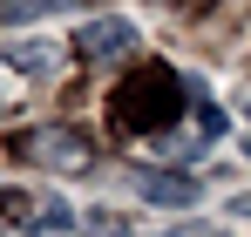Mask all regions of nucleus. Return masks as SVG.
<instances>
[{
	"mask_svg": "<svg viewBox=\"0 0 251 237\" xmlns=\"http://www.w3.org/2000/svg\"><path fill=\"white\" fill-rule=\"evenodd\" d=\"M0 54H7V61L21 68V75H41L48 61H54V41H41V34H27V41H7Z\"/></svg>",
	"mask_w": 251,
	"mask_h": 237,
	"instance_id": "nucleus-3",
	"label": "nucleus"
},
{
	"mask_svg": "<svg viewBox=\"0 0 251 237\" xmlns=\"http://www.w3.org/2000/svg\"><path fill=\"white\" fill-rule=\"evenodd\" d=\"M143 197L150 203H197V176H183V169H150V176H143Z\"/></svg>",
	"mask_w": 251,
	"mask_h": 237,
	"instance_id": "nucleus-2",
	"label": "nucleus"
},
{
	"mask_svg": "<svg viewBox=\"0 0 251 237\" xmlns=\"http://www.w3.org/2000/svg\"><path fill=\"white\" fill-rule=\"evenodd\" d=\"M41 231H75V210H68L61 197H48L41 203Z\"/></svg>",
	"mask_w": 251,
	"mask_h": 237,
	"instance_id": "nucleus-4",
	"label": "nucleus"
},
{
	"mask_svg": "<svg viewBox=\"0 0 251 237\" xmlns=\"http://www.w3.org/2000/svg\"><path fill=\"white\" fill-rule=\"evenodd\" d=\"M245 116H251V109H245Z\"/></svg>",
	"mask_w": 251,
	"mask_h": 237,
	"instance_id": "nucleus-6",
	"label": "nucleus"
},
{
	"mask_svg": "<svg viewBox=\"0 0 251 237\" xmlns=\"http://www.w3.org/2000/svg\"><path fill=\"white\" fill-rule=\"evenodd\" d=\"M75 47H82L88 61H116V54H129V47H136V27L109 14V21H88L82 34H75Z\"/></svg>",
	"mask_w": 251,
	"mask_h": 237,
	"instance_id": "nucleus-1",
	"label": "nucleus"
},
{
	"mask_svg": "<svg viewBox=\"0 0 251 237\" xmlns=\"http://www.w3.org/2000/svg\"><path fill=\"white\" fill-rule=\"evenodd\" d=\"M245 156H251V136H245Z\"/></svg>",
	"mask_w": 251,
	"mask_h": 237,
	"instance_id": "nucleus-5",
	"label": "nucleus"
}]
</instances>
